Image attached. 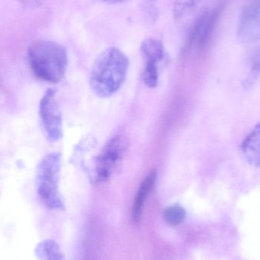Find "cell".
Here are the masks:
<instances>
[{"instance_id": "obj_8", "label": "cell", "mask_w": 260, "mask_h": 260, "mask_svg": "<svg viewBox=\"0 0 260 260\" xmlns=\"http://www.w3.org/2000/svg\"><path fill=\"white\" fill-rule=\"evenodd\" d=\"M241 150L247 163L260 167V123L243 141Z\"/></svg>"}, {"instance_id": "obj_1", "label": "cell", "mask_w": 260, "mask_h": 260, "mask_svg": "<svg viewBox=\"0 0 260 260\" xmlns=\"http://www.w3.org/2000/svg\"><path fill=\"white\" fill-rule=\"evenodd\" d=\"M129 69L127 56L119 49L111 47L97 58L90 77L93 92L102 99L111 97L123 85Z\"/></svg>"}, {"instance_id": "obj_11", "label": "cell", "mask_w": 260, "mask_h": 260, "mask_svg": "<svg viewBox=\"0 0 260 260\" xmlns=\"http://www.w3.org/2000/svg\"><path fill=\"white\" fill-rule=\"evenodd\" d=\"M37 256L45 260H63V256L59 252L57 244L53 241L41 243L36 249Z\"/></svg>"}, {"instance_id": "obj_15", "label": "cell", "mask_w": 260, "mask_h": 260, "mask_svg": "<svg viewBox=\"0 0 260 260\" xmlns=\"http://www.w3.org/2000/svg\"><path fill=\"white\" fill-rule=\"evenodd\" d=\"M248 62L250 67V79L253 80L260 76V47L250 50Z\"/></svg>"}, {"instance_id": "obj_5", "label": "cell", "mask_w": 260, "mask_h": 260, "mask_svg": "<svg viewBox=\"0 0 260 260\" xmlns=\"http://www.w3.org/2000/svg\"><path fill=\"white\" fill-rule=\"evenodd\" d=\"M225 4V1H221L213 10L206 11L197 18L189 31L186 43V49L193 47L203 49L209 44Z\"/></svg>"}, {"instance_id": "obj_9", "label": "cell", "mask_w": 260, "mask_h": 260, "mask_svg": "<svg viewBox=\"0 0 260 260\" xmlns=\"http://www.w3.org/2000/svg\"><path fill=\"white\" fill-rule=\"evenodd\" d=\"M156 178H157V171L153 169L148 173L138 189L137 194L133 203V211H132V216L135 222H138L140 219L144 203L155 184Z\"/></svg>"}, {"instance_id": "obj_7", "label": "cell", "mask_w": 260, "mask_h": 260, "mask_svg": "<svg viewBox=\"0 0 260 260\" xmlns=\"http://www.w3.org/2000/svg\"><path fill=\"white\" fill-rule=\"evenodd\" d=\"M237 35L245 44L260 40V0H248L244 5L238 19Z\"/></svg>"}, {"instance_id": "obj_12", "label": "cell", "mask_w": 260, "mask_h": 260, "mask_svg": "<svg viewBox=\"0 0 260 260\" xmlns=\"http://www.w3.org/2000/svg\"><path fill=\"white\" fill-rule=\"evenodd\" d=\"M165 221L171 226L181 224L186 218V212L182 206L174 205L169 206L164 212Z\"/></svg>"}, {"instance_id": "obj_2", "label": "cell", "mask_w": 260, "mask_h": 260, "mask_svg": "<svg viewBox=\"0 0 260 260\" xmlns=\"http://www.w3.org/2000/svg\"><path fill=\"white\" fill-rule=\"evenodd\" d=\"M29 64L34 74L41 80L57 83L67 71L68 55L65 47L51 41H38L27 50Z\"/></svg>"}, {"instance_id": "obj_6", "label": "cell", "mask_w": 260, "mask_h": 260, "mask_svg": "<svg viewBox=\"0 0 260 260\" xmlns=\"http://www.w3.org/2000/svg\"><path fill=\"white\" fill-rule=\"evenodd\" d=\"M39 115L46 137L50 142H56L62 136V121L56 91L47 90L39 105Z\"/></svg>"}, {"instance_id": "obj_10", "label": "cell", "mask_w": 260, "mask_h": 260, "mask_svg": "<svg viewBox=\"0 0 260 260\" xmlns=\"http://www.w3.org/2000/svg\"><path fill=\"white\" fill-rule=\"evenodd\" d=\"M141 53L145 62H154L158 64L165 56V50L163 44L158 40H145L141 44Z\"/></svg>"}, {"instance_id": "obj_17", "label": "cell", "mask_w": 260, "mask_h": 260, "mask_svg": "<svg viewBox=\"0 0 260 260\" xmlns=\"http://www.w3.org/2000/svg\"><path fill=\"white\" fill-rule=\"evenodd\" d=\"M97 1L108 3V4H120V3H126L129 0H97Z\"/></svg>"}, {"instance_id": "obj_14", "label": "cell", "mask_w": 260, "mask_h": 260, "mask_svg": "<svg viewBox=\"0 0 260 260\" xmlns=\"http://www.w3.org/2000/svg\"><path fill=\"white\" fill-rule=\"evenodd\" d=\"M200 0H175L174 5V15L176 18L180 19L192 10Z\"/></svg>"}, {"instance_id": "obj_16", "label": "cell", "mask_w": 260, "mask_h": 260, "mask_svg": "<svg viewBox=\"0 0 260 260\" xmlns=\"http://www.w3.org/2000/svg\"><path fill=\"white\" fill-rule=\"evenodd\" d=\"M156 1L157 0H145L143 3V11L145 17L151 22H154L158 15Z\"/></svg>"}, {"instance_id": "obj_3", "label": "cell", "mask_w": 260, "mask_h": 260, "mask_svg": "<svg viewBox=\"0 0 260 260\" xmlns=\"http://www.w3.org/2000/svg\"><path fill=\"white\" fill-rule=\"evenodd\" d=\"M61 154L50 153L43 157L37 168L36 186L38 195L47 207L63 209L59 190Z\"/></svg>"}, {"instance_id": "obj_4", "label": "cell", "mask_w": 260, "mask_h": 260, "mask_svg": "<svg viewBox=\"0 0 260 260\" xmlns=\"http://www.w3.org/2000/svg\"><path fill=\"white\" fill-rule=\"evenodd\" d=\"M128 141L116 136L102 148L94 160V178L98 183L107 181L117 171L127 151Z\"/></svg>"}, {"instance_id": "obj_13", "label": "cell", "mask_w": 260, "mask_h": 260, "mask_svg": "<svg viewBox=\"0 0 260 260\" xmlns=\"http://www.w3.org/2000/svg\"><path fill=\"white\" fill-rule=\"evenodd\" d=\"M144 83L149 88H155L158 83V64L154 62H145L142 73Z\"/></svg>"}]
</instances>
